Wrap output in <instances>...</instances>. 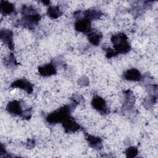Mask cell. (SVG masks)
Instances as JSON below:
<instances>
[{
    "label": "cell",
    "mask_w": 158,
    "mask_h": 158,
    "mask_svg": "<svg viewBox=\"0 0 158 158\" xmlns=\"http://www.w3.org/2000/svg\"><path fill=\"white\" fill-rule=\"evenodd\" d=\"M0 38L3 43L9 48V49H14V45L13 40V33L11 30L9 29L1 30L0 33Z\"/></svg>",
    "instance_id": "8"
},
{
    "label": "cell",
    "mask_w": 158,
    "mask_h": 158,
    "mask_svg": "<svg viewBox=\"0 0 158 158\" xmlns=\"http://www.w3.org/2000/svg\"><path fill=\"white\" fill-rule=\"evenodd\" d=\"M86 139L88 145L94 149H100L102 147V139L99 137L94 136L86 133Z\"/></svg>",
    "instance_id": "12"
},
{
    "label": "cell",
    "mask_w": 158,
    "mask_h": 158,
    "mask_svg": "<svg viewBox=\"0 0 158 158\" xmlns=\"http://www.w3.org/2000/svg\"><path fill=\"white\" fill-rule=\"evenodd\" d=\"M75 28L77 31L84 33H88L92 29L91 21L86 18L77 20L75 23Z\"/></svg>",
    "instance_id": "7"
},
{
    "label": "cell",
    "mask_w": 158,
    "mask_h": 158,
    "mask_svg": "<svg viewBox=\"0 0 158 158\" xmlns=\"http://www.w3.org/2000/svg\"><path fill=\"white\" fill-rule=\"evenodd\" d=\"M135 98L134 96L130 91H127L125 93V101L123 103V107L125 109H131L134 104Z\"/></svg>",
    "instance_id": "17"
},
{
    "label": "cell",
    "mask_w": 158,
    "mask_h": 158,
    "mask_svg": "<svg viewBox=\"0 0 158 158\" xmlns=\"http://www.w3.org/2000/svg\"><path fill=\"white\" fill-rule=\"evenodd\" d=\"M91 106L101 114L106 115L110 112L105 100L101 96H94L91 101Z\"/></svg>",
    "instance_id": "4"
},
{
    "label": "cell",
    "mask_w": 158,
    "mask_h": 158,
    "mask_svg": "<svg viewBox=\"0 0 158 158\" xmlns=\"http://www.w3.org/2000/svg\"><path fill=\"white\" fill-rule=\"evenodd\" d=\"M11 88H17L24 89L28 94H30L33 91V85L25 78H20L14 81L10 85Z\"/></svg>",
    "instance_id": "5"
},
{
    "label": "cell",
    "mask_w": 158,
    "mask_h": 158,
    "mask_svg": "<svg viewBox=\"0 0 158 158\" xmlns=\"http://www.w3.org/2000/svg\"><path fill=\"white\" fill-rule=\"evenodd\" d=\"M31 114L30 109H27L23 112L22 117L25 119H30L31 117Z\"/></svg>",
    "instance_id": "22"
},
{
    "label": "cell",
    "mask_w": 158,
    "mask_h": 158,
    "mask_svg": "<svg viewBox=\"0 0 158 158\" xmlns=\"http://www.w3.org/2000/svg\"><path fill=\"white\" fill-rule=\"evenodd\" d=\"M76 106L73 102L69 105H65L57 110L49 114L46 120L49 124H56L58 123H62L67 118L70 116L74 107Z\"/></svg>",
    "instance_id": "2"
},
{
    "label": "cell",
    "mask_w": 158,
    "mask_h": 158,
    "mask_svg": "<svg viewBox=\"0 0 158 158\" xmlns=\"http://www.w3.org/2000/svg\"><path fill=\"white\" fill-rule=\"evenodd\" d=\"M39 73L43 77H49L56 75L57 73L56 66L52 62L43 65L38 67Z\"/></svg>",
    "instance_id": "10"
},
{
    "label": "cell",
    "mask_w": 158,
    "mask_h": 158,
    "mask_svg": "<svg viewBox=\"0 0 158 158\" xmlns=\"http://www.w3.org/2000/svg\"><path fill=\"white\" fill-rule=\"evenodd\" d=\"M0 10L4 15H10L15 12V8L13 4L7 1H0Z\"/></svg>",
    "instance_id": "14"
},
{
    "label": "cell",
    "mask_w": 158,
    "mask_h": 158,
    "mask_svg": "<svg viewBox=\"0 0 158 158\" xmlns=\"http://www.w3.org/2000/svg\"><path fill=\"white\" fill-rule=\"evenodd\" d=\"M138 154V149L136 147L131 146L125 151V154L127 157H135Z\"/></svg>",
    "instance_id": "19"
},
{
    "label": "cell",
    "mask_w": 158,
    "mask_h": 158,
    "mask_svg": "<svg viewBox=\"0 0 158 158\" xmlns=\"http://www.w3.org/2000/svg\"><path fill=\"white\" fill-rule=\"evenodd\" d=\"M117 55V54L116 53V52L114 49H110V48L107 49V50L106 51V56L107 58H111V57H114Z\"/></svg>",
    "instance_id": "20"
},
{
    "label": "cell",
    "mask_w": 158,
    "mask_h": 158,
    "mask_svg": "<svg viewBox=\"0 0 158 158\" xmlns=\"http://www.w3.org/2000/svg\"><path fill=\"white\" fill-rule=\"evenodd\" d=\"M6 110L12 115H19L20 117H22V115L23 112L22 110L20 102L16 100L10 101L7 104L6 106Z\"/></svg>",
    "instance_id": "9"
},
{
    "label": "cell",
    "mask_w": 158,
    "mask_h": 158,
    "mask_svg": "<svg viewBox=\"0 0 158 158\" xmlns=\"http://www.w3.org/2000/svg\"><path fill=\"white\" fill-rule=\"evenodd\" d=\"M4 64L6 65L9 67H15L17 65V62L12 54H9L4 58Z\"/></svg>",
    "instance_id": "18"
},
{
    "label": "cell",
    "mask_w": 158,
    "mask_h": 158,
    "mask_svg": "<svg viewBox=\"0 0 158 158\" xmlns=\"http://www.w3.org/2000/svg\"><path fill=\"white\" fill-rule=\"evenodd\" d=\"M43 4H44L45 5H46V6H48L49 4H50V1H41Z\"/></svg>",
    "instance_id": "24"
},
{
    "label": "cell",
    "mask_w": 158,
    "mask_h": 158,
    "mask_svg": "<svg viewBox=\"0 0 158 158\" xmlns=\"http://www.w3.org/2000/svg\"><path fill=\"white\" fill-rule=\"evenodd\" d=\"M102 38V35L99 31L95 30H91L88 33V39L89 42L94 46H98L99 44L101 39Z\"/></svg>",
    "instance_id": "13"
},
{
    "label": "cell",
    "mask_w": 158,
    "mask_h": 158,
    "mask_svg": "<svg viewBox=\"0 0 158 158\" xmlns=\"http://www.w3.org/2000/svg\"><path fill=\"white\" fill-rule=\"evenodd\" d=\"M22 21H18L19 27L23 26L30 30L35 28L41 19L40 14L31 6L23 5L22 8Z\"/></svg>",
    "instance_id": "1"
},
{
    "label": "cell",
    "mask_w": 158,
    "mask_h": 158,
    "mask_svg": "<svg viewBox=\"0 0 158 158\" xmlns=\"http://www.w3.org/2000/svg\"><path fill=\"white\" fill-rule=\"evenodd\" d=\"M111 42L114 46V51L117 54L127 53L131 49L128 38L125 33H118L111 36Z\"/></svg>",
    "instance_id": "3"
},
{
    "label": "cell",
    "mask_w": 158,
    "mask_h": 158,
    "mask_svg": "<svg viewBox=\"0 0 158 158\" xmlns=\"http://www.w3.org/2000/svg\"><path fill=\"white\" fill-rule=\"evenodd\" d=\"M102 15V12L99 9H89L83 12V17L89 20L90 21L99 19Z\"/></svg>",
    "instance_id": "15"
},
{
    "label": "cell",
    "mask_w": 158,
    "mask_h": 158,
    "mask_svg": "<svg viewBox=\"0 0 158 158\" xmlns=\"http://www.w3.org/2000/svg\"><path fill=\"white\" fill-rule=\"evenodd\" d=\"M62 127L67 133H74L80 129V125L75 121V120L70 116L67 118L62 123Z\"/></svg>",
    "instance_id": "6"
},
{
    "label": "cell",
    "mask_w": 158,
    "mask_h": 158,
    "mask_svg": "<svg viewBox=\"0 0 158 158\" xmlns=\"http://www.w3.org/2000/svg\"><path fill=\"white\" fill-rule=\"evenodd\" d=\"M47 14L52 19H57L62 14V12L59 6H49L47 10Z\"/></svg>",
    "instance_id": "16"
},
{
    "label": "cell",
    "mask_w": 158,
    "mask_h": 158,
    "mask_svg": "<svg viewBox=\"0 0 158 158\" xmlns=\"http://www.w3.org/2000/svg\"><path fill=\"white\" fill-rule=\"evenodd\" d=\"M123 78L128 81H138L141 79V74L136 69H130L125 71L123 75Z\"/></svg>",
    "instance_id": "11"
},
{
    "label": "cell",
    "mask_w": 158,
    "mask_h": 158,
    "mask_svg": "<svg viewBox=\"0 0 158 158\" xmlns=\"http://www.w3.org/2000/svg\"><path fill=\"white\" fill-rule=\"evenodd\" d=\"M78 81H78L80 85H86L88 83V80L86 77H81Z\"/></svg>",
    "instance_id": "23"
},
{
    "label": "cell",
    "mask_w": 158,
    "mask_h": 158,
    "mask_svg": "<svg viewBox=\"0 0 158 158\" xmlns=\"http://www.w3.org/2000/svg\"><path fill=\"white\" fill-rule=\"evenodd\" d=\"M72 102L73 104H75L76 106L77 104H78L80 103V102L81 101V98L80 95H78V94H75V95H73L72 97Z\"/></svg>",
    "instance_id": "21"
}]
</instances>
